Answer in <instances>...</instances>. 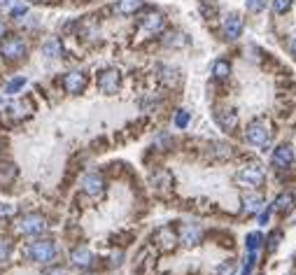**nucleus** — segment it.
<instances>
[{
    "mask_svg": "<svg viewBox=\"0 0 296 275\" xmlns=\"http://www.w3.org/2000/svg\"><path fill=\"white\" fill-rule=\"evenodd\" d=\"M82 189H84V194H89V196H100V194L105 191V182L98 173H89V175L82 180Z\"/></svg>",
    "mask_w": 296,
    "mask_h": 275,
    "instance_id": "9",
    "label": "nucleus"
},
{
    "mask_svg": "<svg viewBox=\"0 0 296 275\" xmlns=\"http://www.w3.org/2000/svg\"><path fill=\"white\" fill-rule=\"evenodd\" d=\"M263 208H266V203H263V198L259 194H250V196L243 198V210H245L247 215H257Z\"/></svg>",
    "mask_w": 296,
    "mask_h": 275,
    "instance_id": "14",
    "label": "nucleus"
},
{
    "mask_svg": "<svg viewBox=\"0 0 296 275\" xmlns=\"http://www.w3.org/2000/svg\"><path fill=\"white\" fill-rule=\"evenodd\" d=\"M17 229H19V233L33 238V236H40V233L47 229V219H44L42 215H26L19 219Z\"/></svg>",
    "mask_w": 296,
    "mask_h": 275,
    "instance_id": "4",
    "label": "nucleus"
},
{
    "mask_svg": "<svg viewBox=\"0 0 296 275\" xmlns=\"http://www.w3.org/2000/svg\"><path fill=\"white\" fill-rule=\"evenodd\" d=\"M0 54L5 56L7 61H19L26 56V44H23L21 38H14V35H10V38L3 40V44H0Z\"/></svg>",
    "mask_w": 296,
    "mask_h": 275,
    "instance_id": "5",
    "label": "nucleus"
},
{
    "mask_svg": "<svg viewBox=\"0 0 296 275\" xmlns=\"http://www.w3.org/2000/svg\"><path fill=\"white\" fill-rule=\"evenodd\" d=\"M291 205H294V194H291V191H285V194H280V196L275 198L273 210H275V212H289Z\"/></svg>",
    "mask_w": 296,
    "mask_h": 275,
    "instance_id": "18",
    "label": "nucleus"
},
{
    "mask_svg": "<svg viewBox=\"0 0 296 275\" xmlns=\"http://www.w3.org/2000/svg\"><path fill=\"white\" fill-rule=\"evenodd\" d=\"M214 119H217V124H220L224 131H233V128L238 126V115L233 110H220V112H214Z\"/></svg>",
    "mask_w": 296,
    "mask_h": 275,
    "instance_id": "13",
    "label": "nucleus"
},
{
    "mask_svg": "<svg viewBox=\"0 0 296 275\" xmlns=\"http://www.w3.org/2000/svg\"><path fill=\"white\" fill-rule=\"evenodd\" d=\"M63 87H66L68 94H82L84 87H87V75L82 70H72L63 77Z\"/></svg>",
    "mask_w": 296,
    "mask_h": 275,
    "instance_id": "8",
    "label": "nucleus"
},
{
    "mask_svg": "<svg viewBox=\"0 0 296 275\" xmlns=\"http://www.w3.org/2000/svg\"><path fill=\"white\" fill-rule=\"evenodd\" d=\"M10 14L12 17H23V14H26V5H14L10 10Z\"/></svg>",
    "mask_w": 296,
    "mask_h": 275,
    "instance_id": "28",
    "label": "nucleus"
},
{
    "mask_svg": "<svg viewBox=\"0 0 296 275\" xmlns=\"http://www.w3.org/2000/svg\"><path fill=\"white\" fill-rule=\"evenodd\" d=\"M23 87H26V79H23V77H17V79H12V82H7L5 94L14 96V94H19V91H21Z\"/></svg>",
    "mask_w": 296,
    "mask_h": 275,
    "instance_id": "22",
    "label": "nucleus"
},
{
    "mask_svg": "<svg viewBox=\"0 0 296 275\" xmlns=\"http://www.w3.org/2000/svg\"><path fill=\"white\" fill-rule=\"evenodd\" d=\"M268 217H271V210H263L261 215H259V222L261 224H268Z\"/></svg>",
    "mask_w": 296,
    "mask_h": 275,
    "instance_id": "31",
    "label": "nucleus"
},
{
    "mask_svg": "<svg viewBox=\"0 0 296 275\" xmlns=\"http://www.w3.org/2000/svg\"><path fill=\"white\" fill-rule=\"evenodd\" d=\"M0 38H5V23L0 21Z\"/></svg>",
    "mask_w": 296,
    "mask_h": 275,
    "instance_id": "35",
    "label": "nucleus"
},
{
    "mask_svg": "<svg viewBox=\"0 0 296 275\" xmlns=\"http://www.w3.org/2000/svg\"><path fill=\"white\" fill-rule=\"evenodd\" d=\"M289 49H291V54L296 56V35H291V40H289Z\"/></svg>",
    "mask_w": 296,
    "mask_h": 275,
    "instance_id": "32",
    "label": "nucleus"
},
{
    "mask_svg": "<svg viewBox=\"0 0 296 275\" xmlns=\"http://www.w3.org/2000/svg\"><path fill=\"white\" fill-rule=\"evenodd\" d=\"M47 275H68V273H66V270H63V268H54V270H49V273H47Z\"/></svg>",
    "mask_w": 296,
    "mask_h": 275,
    "instance_id": "34",
    "label": "nucleus"
},
{
    "mask_svg": "<svg viewBox=\"0 0 296 275\" xmlns=\"http://www.w3.org/2000/svg\"><path fill=\"white\" fill-rule=\"evenodd\" d=\"M201 238H203V229H201L198 224H184L180 229V242L184 245V248H194V245H198Z\"/></svg>",
    "mask_w": 296,
    "mask_h": 275,
    "instance_id": "7",
    "label": "nucleus"
},
{
    "mask_svg": "<svg viewBox=\"0 0 296 275\" xmlns=\"http://www.w3.org/2000/svg\"><path fill=\"white\" fill-rule=\"evenodd\" d=\"M119 82H121L119 70H115V68H107V70H103L98 75V89L103 94H117Z\"/></svg>",
    "mask_w": 296,
    "mask_h": 275,
    "instance_id": "6",
    "label": "nucleus"
},
{
    "mask_svg": "<svg viewBox=\"0 0 296 275\" xmlns=\"http://www.w3.org/2000/svg\"><path fill=\"white\" fill-rule=\"evenodd\" d=\"M7 259H10V245L0 238V264H5Z\"/></svg>",
    "mask_w": 296,
    "mask_h": 275,
    "instance_id": "27",
    "label": "nucleus"
},
{
    "mask_svg": "<svg viewBox=\"0 0 296 275\" xmlns=\"http://www.w3.org/2000/svg\"><path fill=\"white\" fill-rule=\"evenodd\" d=\"M17 212V208L14 205H7V208H0V215H14Z\"/></svg>",
    "mask_w": 296,
    "mask_h": 275,
    "instance_id": "30",
    "label": "nucleus"
},
{
    "mask_svg": "<svg viewBox=\"0 0 296 275\" xmlns=\"http://www.w3.org/2000/svg\"><path fill=\"white\" fill-rule=\"evenodd\" d=\"M243 33V19L240 14H236V12H231L229 17L224 19V35L226 40H238Z\"/></svg>",
    "mask_w": 296,
    "mask_h": 275,
    "instance_id": "10",
    "label": "nucleus"
},
{
    "mask_svg": "<svg viewBox=\"0 0 296 275\" xmlns=\"http://www.w3.org/2000/svg\"><path fill=\"white\" fill-rule=\"evenodd\" d=\"M259 245H261V233H250L247 236V250L250 252H257Z\"/></svg>",
    "mask_w": 296,
    "mask_h": 275,
    "instance_id": "23",
    "label": "nucleus"
},
{
    "mask_svg": "<svg viewBox=\"0 0 296 275\" xmlns=\"http://www.w3.org/2000/svg\"><path fill=\"white\" fill-rule=\"evenodd\" d=\"M278 238H280V233H273V238H271V250L278 248Z\"/></svg>",
    "mask_w": 296,
    "mask_h": 275,
    "instance_id": "33",
    "label": "nucleus"
},
{
    "mask_svg": "<svg viewBox=\"0 0 296 275\" xmlns=\"http://www.w3.org/2000/svg\"><path fill=\"white\" fill-rule=\"evenodd\" d=\"M70 261L75 266H79V268H87V266H91L93 261V254L89 248H84V245H79V248H75L70 252Z\"/></svg>",
    "mask_w": 296,
    "mask_h": 275,
    "instance_id": "12",
    "label": "nucleus"
},
{
    "mask_svg": "<svg viewBox=\"0 0 296 275\" xmlns=\"http://www.w3.org/2000/svg\"><path fill=\"white\" fill-rule=\"evenodd\" d=\"M245 140L250 145H254V147H261V149L268 147L271 140H273V131H271L268 121L266 119L250 121V126H247V131H245Z\"/></svg>",
    "mask_w": 296,
    "mask_h": 275,
    "instance_id": "1",
    "label": "nucleus"
},
{
    "mask_svg": "<svg viewBox=\"0 0 296 275\" xmlns=\"http://www.w3.org/2000/svg\"><path fill=\"white\" fill-rule=\"evenodd\" d=\"M143 10V0H119L117 3V12L128 17V14H136V12Z\"/></svg>",
    "mask_w": 296,
    "mask_h": 275,
    "instance_id": "17",
    "label": "nucleus"
},
{
    "mask_svg": "<svg viewBox=\"0 0 296 275\" xmlns=\"http://www.w3.org/2000/svg\"><path fill=\"white\" fill-rule=\"evenodd\" d=\"M56 254H59V250H56V242H51V240L31 242L26 250V257L31 261H35V264H51L56 259Z\"/></svg>",
    "mask_w": 296,
    "mask_h": 275,
    "instance_id": "2",
    "label": "nucleus"
},
{
    "mask_svg": "<svg viewBox=\"0 0 296 275\" xmlns=\"http://www.w3.org/2000/svg\"><path fill=\"white\" fill-rule=\"evenodd\" d=\"M164 17H161L159 12H152V14H147V17L140 21V26L147 31V33H159L161 28H164Z\"/></svg>",
    "mask_w": 296,
    "mask_h": 275,
    "instance_id": "15",
    "label": "nucleus"
},
{
    "mask_svg": "<svg viewBox=\"0 0 296 275\" xmlns=\"http://www.w3.org/2000/svg\"><path fill=\"white\" fill-rule=\"evenodd\" d=\"M291 163H294V149L289 145H280L273 152V166L282 171V168H289Z\"/></svg>",
    "mask_w": 296,
    "mask_h": 275,
    "instance_id": "11",
    "label": "nucleus"
},
{
    "mask_svg": "<svg viewBox=\"0 0 296 275\" xmlns=\"http://www.w3.org/2000/svg\"><path fill=\"white\" fill-rule=\"evenodd\" d=\"M289 7H291V0H273V10L278 12V14L289 12Z\"/></svg>",
    "mask_w": 296,
    "mask_h": 275,
    "instance_id": "24",
    "label": "nucleus"
},
{
    "mask_svg": "<svg viewBox=\"0 0 296 275\" xmlns=\"http://www.w3.org/2000/svg\"><path fill=\"white\" fill-rule=\"evenodd\" d=\"M212 72H214V77L217 79H226L231 75V66H229V61H214V66H212Z\"/></svg>",
    "mask_w": 296,
    "mask_h": 275,
    "instance_id": "21",
    "label": "nucleus"
},
{
    "mask_svg": "<svg viewBox=\"0 0 296 275\" xmlns=\"http://www.w3.org/2000/svg\"><path fill=\"white\" fill-rule=\"evenodd\" d=\"M42 56H47V59H59L61 56V42L59 40H47V42L42 44Z\"/></svg>",
    "mask_w": 296,
    "mask_h": 275,
    "instance_id": "20",
    "label": "nucleus"
},
{
    "mask_svg": "<svg viewBox=\"0 0 296 275\" xmlns=\"http://www.w3.org/2000/svg\"><path fill=\"white\" fill-rule=\"evenodd\" d=\"M7 3H12V0H0V5H7Z\"/></svg>",
    "mask_w": 296,
    "mask_h": 275,
    "instance_id": "36",
    "label": "nucleus"
},
{
    "mask_svg": "<svg viewBox=\"0 0 296 275\" xmlns=\"http://www.w3.org/2000/svg\"><path fill=\"white\" fill-rule=\"evenodd\" d=\"M186 124H189V112L186 110H180L175 115V126L177 128H186Z\"/></svg>",
    "mask_w": 296,
    "mask_h": 275,
    "instance_id": "25",
    "label": "nucleus"
},
{
    "mask_svg": "<svg viewBox=\"0 0 296 275\" xmlns=\"http://www.w3.org/2000/svg\"><path fill=\"white\" fill-rule=\"evenodd\" d=\"M156 240H159V245L164 250H173V248H175V240H177V238H175V233H173L168 226H166V229H161V231L156 233Z\"/></svg>",
    "mask_w": 296,
    "mask_h": 275,
    "instance_id": "19",
    "label": "nucleus"
},
{
    "mask_svg": "<svg viewBox=\"0 0 296 275\" xmlns=\"http://www.w3.org/2000/svg\"><path fill=\"white\" fill-rule=\"evenodd\" d=\"M245 5L250 12H261L263 5H266V0H245Z\"/></svg>",
    "mask_w": 296,
    "mask_h": 275,
    "instance_id": "26",
    "label": "nucleus"
},
{
    "mask_svg": "<svg viewBox=\"0 0 296 275\" xmlns=\"http://www.w3.org/2000/svg\"><path fill=\"white\" fill-rule=\"evenodd\" d=\"M238 182H240V184H245V187H259V184H261L263 182V168L259 163H245L240 168V171H238Z\"/></svg>",
    "mask_w": 296,
    "mask_h": 275,
    "instance_id": "3",
    "label": "nucleus"
},
{
    "mask_svg": "<svg viewBox=\"0 0 296 275\" xmlns=\"http://www.w3.org/2000/svg\"><path fill=\"white\" fill-rule=\"evenodd\" d=\"M231 273H233V266L231 264H224L220 270H217V275H231Z\"/></svg>",
    "mask_w": 296,
    "mask_h": 275,
    "instance_id": "29",
    "label": "nucleus"
},
{
    "mask_svg": "<svg viewBox=\"0 0 296 275\" xmlns=\"http://www.w3.org/2000/svg\"><path fill=\"white\" fill-rule=\"evenodd\" d=\"M10 117L12 119H23V117H28L31 115V112H33V107H31V103H28V100H17V103H12L10 105Z\"/></svg>",
    "mask_w": 296,
    "mask_h": 275,
    "instance_id": "16",
    "label": "nucleus"
}]
</instances>
